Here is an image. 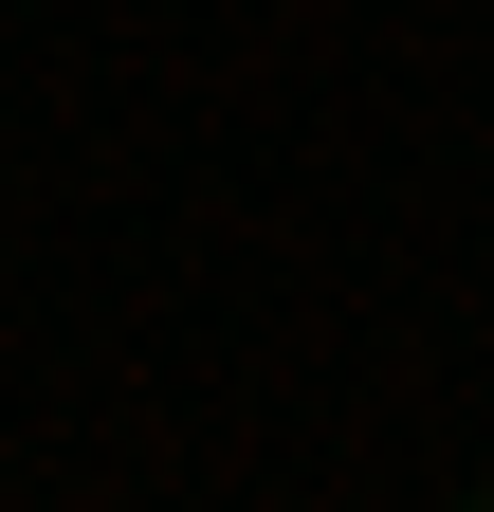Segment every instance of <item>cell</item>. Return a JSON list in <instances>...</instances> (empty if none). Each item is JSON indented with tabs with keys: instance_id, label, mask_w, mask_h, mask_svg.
I'll list each match as a JSON object with an SVG mask.
<instances>
[{
	"instance_id": "obj_1",
	"label": "cell",
	"mask_w": 494,
	"mask_h": 512,
	"mask_svg": "<svg viewBox=\"0 0 494 512\" xmlns=\"http://www.w3.org/2000/svg\"><path fill=\"white\" fill-rule=\"evenodd\" d=\"M458 512H494V476H476V494H458Z\"/></svg>"
}]
</instances>
